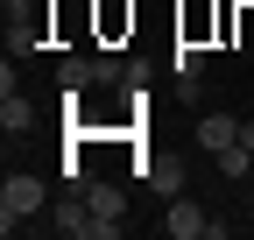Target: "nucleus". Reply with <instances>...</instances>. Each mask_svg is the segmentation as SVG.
I'll list each match as a JSON object with an SVG mask.
<instances>
[{"instance_id":"nucleus-4","label":"nucleus","mask_w":254,"mask_h":240,"mask_svg":"<svg viewBox=\"0 0 254 240\" xmlns=\"http://www.w3.org/2000/svg\"><path fill=\"white\" fill-rule=\"evenodd\" d=\"M120 78V64L113 57H71L64 64V92H85V85H113Z\"/></svg>"},{"instance_id":"nucleus-3","label":"nucleus","mask_w":254,"mask_h":240,"mask_svg":"<svg viewBox=\"0 0 254 240\" xmlns=\"http://www.w3.org/2000/svg\"><path fill=\"white\" fill-rule=\"evenodd\" d=\"M205 226H212V212H205V205L170 198V212H163V233H170V240H205Z\"/></svg>"},{"instance_id":"nucleus-2","label":"nucleus","mask_w":254,"mask_h":240,"mask_svg":"<svg viewBox=\"0 0 254 240\" xmlns=\"http://www.w3.org/2000/svg\"><path fill=\"white\" fill-rule=\"evenodd\" d=\"M85 205H92V219H99V226H92V240H120V212H127V198H120L113 184H99V177H92V184H85Z\"/></svg>"},{"instance_id":"nucleus-10","label":"nucleus","mask_w":254,"mask_h":240,"mask_svg":"<svg viewBox=\"0 0 254 240\" xmlns=\"http://www.w3.org/2000/svg\"><path fill=\"white\" fill-rule=\"evenodd\" d=\"M148 184L163 191V198H177V191H184V170H177V163H148Z\"/></svg>"},{"instance_id":"nucleus-8","label":"nucleus","mask_w":254,"mask_h":240,"mask_svg":"<svg viewBox=\"0 0 254 240\" xmlns=\"http://www.w3.org/2000/svg\"><path fill=\"white\" fill-rule=\"evenodd\" d=\"M170 71H177V78H198V71H205V43H190V36H184V43L170 50Z\"/></svg>"},{"instance_id":"nucleus-9","label":"nucleus","mask_w":254,"mask_h":240,"mask_svg":"<svg viewBox=\"0 0 254 240\" xmlns=\"http://www.w3.org/2000/svg\"><path fill=\"white\" fill-rule=\"evenodd\" d=\"M212 163H219V177H233V184H240V177L254 170V148H247V141H233V148H219Z\"/></svg>"},{"instance_id":"nucleus-12","label":"nucleus","mask_w":254,"mask_h":240,"mask_svg":"<svg viewBox=\"0 0 254 240\" xmlns=\"http://www.w3.org/2000/svg\"><path fill=\"white\" fill-rule=\"evenodd\" d=\"M240 141H247V148H254V120H240Z\"/></svg>"},{"instance_id":"nucleus-11","label":"nucleus","mask_w":254,"mask_h":240,"mask_svg":"<svg viewBox=\"0 0 254 240\" xmlns=\"http://www.w3.org/2000/svg\"><path fill=\"white\" fill-rule=\"evenodd\" d=\"M85 184H92V170H85V156L71 148V156H64V191H85Z\"/></svg>"},{"instance_id":"nucleus-7","label":"nucleus","mask_w":254,"mask_h":240,"mask_svg":"<svg viewBox=\"0 0 254 240\" xmlns=\"http://www.w3.org/2000/svg\"><path fill=\"white\" fill-rule=\"evenodd\" d=\"M0 127H7V134H28V127H36V106H28L21 92H0Z\"/></svg>"},{"instance_id":"nucleus-1","label":"nucleus","mask_w":254,"mask_h":240,"mask_svg":"<svg viewBox=\"0 0 254 240\" xmlns=\"http://www.w3.org/2000/svg\"><path fill=\"white\" fill-rule=\"evenodd\" d=\"M43 205H50V191H43V177H28V170H21V177H7V184H0V226L14 233L21 219H36Z\"/></svg>"},{"instance_id":"nucleus-6","label":"nucleus","mask_w":254,"mask_h":240,"mask_svg":"<svg viewBox=\"0 0 254 240\" xmlns=\"http://www.w3.org/2000/svg\"><path fill=\"white\" fill-rule=\"evenodd\" d=\"M240 141V120L233 113H205L198 120V148H205V156H219V148H233Z\"/></svg>"},{"instance_id":"nucleus-5","label":"nucleus","mask_w":254,"mask_h":240,"mask_svg":"<svg viewBox=\"0 0 254 240\" xmlns=\"http://www.w3.org/2000/svg\"><path fill=\"white\" fill-rule=\"evenodd\" d=\"M64 240H92V226H99V219H92V205H85V191H64V205H57V219H50Z\"/></svg>"}]
</instances>
